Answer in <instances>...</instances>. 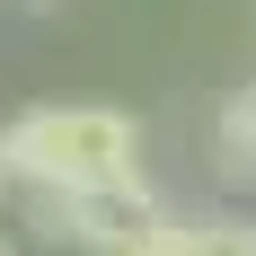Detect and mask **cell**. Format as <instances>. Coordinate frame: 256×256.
<instances>
[{
    "label": "cell",
    "instance_id": "6da1fadb",
    "mask_svg": "<svg viewBox=\"0 0 256 256\" xmlns=\"http://www.w3.org/2000/svg\"><path fill=\"white\" fill-rule=\"evenodd\" d=\"M9 177L44 186V194H115L142 186V124L115 106H26L0 132Z\"/></svg>",
    "mask_w": 256,
    "mask_h": 256
},
{
    "label": "cell",
    "instance_id": "7a4b0ae2",
    "mask_svg": "<svg viewBox=\"0 0 256 256\" xmlns=\"http://www.w3.org/2000/svg\"><path fill=\"white\" fill-rule=\"evenodd\" d=\"M159 194L150 186H115V194H44V186H26V221L36 238L53 248H88V256H124L132 238L150 230Z\"/></svg>",
    "mask_w": 256,
    "mask_h": 256
},
{
    "label": "cell",
    "instance_id": "3957f363",
    "mask_svg": "<svg viewBox=\"0 0 256 256\" xmlns=\"http://www.w3.org/2000/svg\"><path fill=\"white\" fill-rule=\"evenodd\" d=\"M212 150H221V177H230V186H256V80L230 88L221 124H212Z\"/></svg>",
    "mask_w": 256,
    "mask_h": 256
},
{
    "label": "cell",
    "instance_id": "277c9868",
    "mask_svg": "<svg viewBox=\"0 0 256 256\" xmlns=\"http://www.w3.org/2000/svg\"><path fill=\"white\" fill-rule=\"evenodd\" d=\"M186 256H256V221H238V212H204L194 238H186Z\"/></svg>",
    "mask_w": 256,
    "mask_h": 256
},
{
    "label": "cell",
    "instance_id": "5b68a950",
    "mask_svg": "<svg viewBox=\"0 0 256 256\" xmlns=\"http://www.w3.org/2000/svg\"><path fill=\"white\" fill-rule=\"evenodd\" d=\"M186 238H194V221H186V212H168V204H159V212H150V230L132 238L124 256H186Z\"/></svg>",
    "mask_w": 256,
    "mask_h": 256
},
{
    "label": "cell",
    "instance_id": "8992f818",
    "mask_svg": "<svg viewBox=\"0 0 256 256\" xmlns=\"http://www.w3.org/2000/svg\"><path fill=\"white\" fill-rule=\"evenodd\" d=\"M9 186H18V177H9V150H0V194H9Z\"/></svg>",
    "mask_w": 256,
    "mask_h": 256
},
{
    "label": "cell",
    "instance_id": "52a82bcc",
    "mask_svg": "<svg viewBox=\"0 0 256 256\" xmlns=\"http://www.w3.org/2000/svg\"><path fill=\"white\" fill-rule=\"evenodd\" d=\"M0 256H9V238H0Z\"/></svg>",
    "mask_w": 256,
    "mask_h": 256
}]
</instances>
